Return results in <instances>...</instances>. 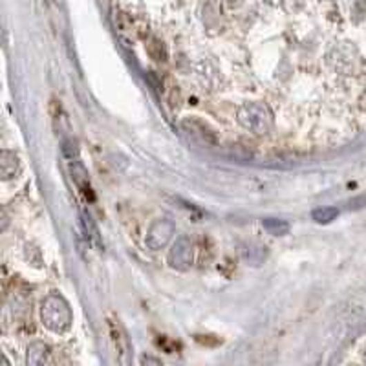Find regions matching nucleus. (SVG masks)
<instances>
[{
    "instance_id": "9",
    "label": "nucleus",
    "mask_w": 366,
    "mask_h": 366,
    "mask_svg": "<svg viewBox=\"0 0 366 366\" xmlns=\"http://www.w3.org/2000/svg\"><path fill=\"white\" fill-rule=\"evenodd\" d=\"M110 334H112L115 348H117L121 354H128V351H131V343L126 339L125 329L121 328L119 322H112V325H110Z\"/></svg>"
},
{
    "instance_id": "10",
    "label": "nucleus",
    "mask_w": 366,
    "mask_h": 366,
    "mask_svg": "<svg viewBox=\"0 0 366 366\" xmlns=\"http://www.w3.org/2000/svg\"><path fill=\"white\" fill-rule=\"evenodd\" d=\"M81 222H83V229H84V233H86V238H88L90 242H94L95 246H101L99 231H97V227H95L92 216L83 213V215H81Z\"/></svg>"
},
{
    "instance_id": "1",
    "label": "nucleus",
    "mask_w": 366,
    "mask_h": 366,
    "mask_svg": "<svg viewBox=\"0 0 366 366\" xmlns=\"http://www.w3.org/2000/svg\"><path fill=\"white\" fill-rule=\"evenodd\" d=\"M41 320L53 334H64L73 322V314L66 298L59 293L48 295L41 304Z\"/></svg>"
},
{
    "instance_id": "13",
    "label": "nucleus",
    "mask_w": 366,
    "mask_h": 366,
    "mask_svg": "<svg viewBox=\"0 0 366 366\" xmlns=\"http://www.w3.org/2000/svg\"><path fill=\"white\" fill-rule=\"evenodd\" d=\"M63 152L68 162H75V160H77V148H75V143L73 142H64Z\"/></svg>"
},
{
    "instance_id": "5",
    "label": "nucleus",
    "mask_w": 366,
    "mask_h": 366,
    "mask_svg": "<svg viewBox=\"0 0 366 366\" xmlns=\"http://www.w3.org/2000/svg\"><path fill=\"white\" fill-rule=\"evenodd\" d=\"M21 173V162H19V156L15 152L11 151H2L0 154V174H2V180H13L19 176Z\"/></svg>"
},
{
    "instance_id": "6",
    "label": "nucleus",
    "mask_w": 366,
    "mask_h": 366,
    "mask_svg": "<svg viewBox=\"0 0 366 366\" xmlns=\"http://www.w3.org/2000/svg\"><path fill=\"white\" fill-rule=\"evenodd\" d=\"M70 173H72V180L75 182L77 189L81 193L86 196L88 200H94V193H92V187H90L88 182V174H86V168L79 163V160L75 162H70Z\"/></svg>"
},
{
    "instance_id": "8",
    "label": "nucleus",
    "mask_w": 366,
    "mask_h": 366,
    "mask_svg": "<svg viewBox=\"0 0 366 366\" xmlns=\"http://www.w3.org/2000/svg\"><path fill=\"white\" fill-rule=\"evenodd\" d=\"M183 126L187 128L189 134H194V136H198L202 142H207L211 143L215 137H213V132H211V128L207 125H204L202 121H196V119H187L183 121Z\"/></svg>"
},
{
    "instance_id": "3",
    "label": "nucleus",
    "mask_w": 366,
    "mask_h": 366,
    "mask_svg": "<svg viewBox=\"0 0 366 366\" xmlns=\"http://www.w3.org/2000/svg\"><path fill=\"white\" fill-rule=\"evenodd\" d=\"M174 231H176V225H174L173 220L168 218L154 220L151 224V227H148V231H146V238H145L146 247L152 249V251L163 249L174 236Z\"/></svg>"
},
{
    "instance_id": "12",
    "label": "nucleus",
    "mask_w": 366,
    "mask_h": 366,
    "mask_svg": "<svg viewBox=\"0 0 366 366\" xmlns=\"http://www.w3.org/2000/svg\"><path fill=\"white\" fill-rule=\"evenodd\" d=\"M311 216H314L317 224H329L331 220L339 216V211L335 209V207H320V209H315Z\"/></svg>"
},
{
    "instance_id": "4",
    "label": "nucleus",
    "mask_w": 366,
    "mask_h": 366,
    "mask_svg": "<svg viewBox=\"0 0 366 366\" xmlns=\"http://www.w3.org/2000/svg\"><path fill=\"white\" fill-rule=\"evenodd\" d=\"M194 258V247L193 242L189 236H180L178 240L174 242V246L171 247V251L167 255L168 266L178 271H187L193 266Z\"/></svg>"
},
{
    "instance_id": "11",
    "label": "nucleus",
    "mask_w": 366,
    "mask_h": 366,
    "mask_svg": "<svg viewBox=\"0 0 366 366\" xmlns=\"http://www.w3.org/2000/svg\"><path fill=\"white\" fill-rule=\"evenodd\" d=\"M264 225V229L269 233V235H286L289 231L288 222H284V220H277V218H267L262 222Z\"/></svg>"
},
{
    "instance_id": "7",
    "label": "nucleus",
    "mask_w": 366,
    "mask_h": 366,
    "mask_svg": "<svg viewBox=\"0 0 366 366\" xmlns=\"http://www.w3.org/2000/svg\"><path fill=\"white\" fill-rule=\"evenodd\" d=\"M48 356H50V348L41 340L28 346V363L30 365H44L48 361Z\"/></svg>"
},
{
    "instance_id": "2",
    "label": "nucleus",
    "mask_w": 366,
    "mask_h": 366,
    "mask_svg": "<svg viewBox=\"0 0 366 366\" xmlns=\"http://www.w3.org/2000/svg\"><path fill=\"white\" fill-rule=\"evenodd\" d=\"M236 121L242 128L253 132L256 136L267 134L273 128V114L264 103H244L236 110Z\"/></svg>"
}]
</instances>
